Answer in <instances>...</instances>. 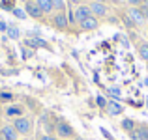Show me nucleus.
I'll list each match as a JSON object with an SVG mask.
<instances>
[{
	"instance_id": "obj_25",
	"label": "nucleus",
	"mask_w": 148,
	"mask_h": 140,
	"mask_svg": "<svg viewBox=\"0 0 148 140\" xmlns=\"http://www.w3.org/2000/svg\"><path fill=\"white\" fill-rule=\"evenodd\" d=\"M127 4H130L131 7H141L145 2H143V0H127Z\"/></svg>"
},
{
	"instance_id": "obj_33",
	"label": "nucleus",
	"mask_w": 148,
	"mask_h": 140,
	"mask_svg": "<svg viewBox=\"0 0 148 140\" xmlns=\"http://www.w3.org/2000/svg\"><path fill=\"white\" fill-rule=\"evenodd\" d=\"M19 140H21V138H19Z\"/></svg>"
},
{
	"instance_id": "obj_23",
	"label": "nucleus",
	"mask_w": 148,
	"mask_h": 140,
	"mask_svg": "<svg viewBox=\"0 0 148 140\" xmlns=\"http://www.w3.org/2000/svg\"><path fill=\"white\" fill-rule=\"evenodd\" d=\"M109 95H111V97H116V99H118V97H120V88H109Z\"/></svg>"
},
{
	"instance_id": "obj_5",
	"label": "nucleus",
	"mask_w": 148,
	"mask_h": 140,
	"mask_svg": "<svg viewBox=\"0 0 148 140\" xmlns=\"http://www.w3.org/2000/svg\"><path fill=\"white\" fill-rule=\"evenodd\" d=\"M51 24H53L56 30H68L69 22H68V15H66V11H56V13L51 17Z\"/></svg>"
},
{
	"instance_id": "obj_1",
	"label": "nucleus",
	"mask_w": 148,
	"mask_h": 140,
	"mask_svg": "<svg viewBox=\"0 0 148 140\" xmlns=\"http://www.w3.org/2000/svg\"><path fill=\"white\" fill-rule=\"evenodd\" d=\"M54 135H56L58 140H75V129L71 127V123H68L66 120L58 118L56 120V125H54Z\"/></svg>"
},
{
	"instance_id": "obj_9",
	"label": "nucleus",
	"mask_w": 148,
	"mask_h": 140,
	"mask_svg": "<svg viewBox=\"0 0 148 140\" xmlns=\"http://www.w3.org/2000/svg\"><path fill=\"white\" fill-rule=\"evenodd\" d=\"M0 140H19V135L11 123H6L0 127Z\"/></svg>"
},
{
	"instance_id": "obj_2",
	"label": "nucleus",
	"mask_w": 148,
	"mask_h": 140,
	"mask_svg": "<svg viewBox=\"0 0 148 140\" xmlns=\"http://www.w3.org/2000/svg\"><path fill=\"white\" fill-rule=\"evenodd\" d=\"M13 129L17 131L19 137H30L34 131V120L30 118V116H21V118L13 120Z\"/></svg>"
},
{
	"instance_id": "obj_16",
	"label": "nucleus",
	"mask_w": 148,
	"mask_h": 140,
	"mask_svg": "<svg viewBox=\"0 0 148 140\" xmlns=\"http://www.w3.org/2000/svg\"><path fill=\"white\" fill-rule=\"evenodd\" d=\"M120 127H122V131H126V133L130 135L131 131L137 127V122H135V120H131V118H124L122 123H120Z\"/></svg>"
},
{
	"instance_id": "obj_31",
	"label": "nucleus",
	"mask_w": 148,
	"mask_h": 140,
	"mask_svg": "<svg viewBox=\"0 0 148 140\" xmlns=\"http://www.w3.org/2000/svg\"><path fill=\"white\" fill-rule=\"evenodd\" d=\"M21 2H28V0H21Z\"/></svg>"
},
{
	"instance_id": "obj_21",
	"label": "nucleus",
	"mask_w": 148,
	"mask_h": 140,
	"mask_svg": "<svg viewBox=\"0 0 148 140\" xmlns=\"http://www.w3.org/2000/svg\"><path fill=\"white\" fill-rule=\"evenodd\" d=\"M96 103H98V107H99V108H105V107H107V103H109V101L105 99L103 95H98V97H96Z\"/></svg>"
},
{
	"instance_id": "obj_11",
	"label": "nucleus",
	"mask_w": 148,
	"mask_h": 140,
	"mask_svg": "<svg viewBox=\"0 0 148 140\" xmlns=\"http://www.w3.org/2000/svg\"><path fill=\"white\" fill-rule=\"evenodd\" d=\"M99 26V19L94 17V15H90L88 19H84L83 22H79V28L83 30V32H92V30H98Z\"/></svg>"
},
{
	"instance_id": "obj_4",
	"label": "nucleus",
	"mask_w": 148,
	"mask_h": 140,
	"mask_svg": "<svg viewBox=\"0 0 148 140\" xmlns=\"http://www.w3.org/2000/svg\"><path fill=\"white\" fill-rule=\"evenodd\" d=\"M4 116L10 120H17L21 118V116H25V107L19 103H11V105H6V108H4Z\"/></svg>"
},
{
	"instance_id": "obj_19",
	"label": "nucleus",
	"mask_w": 148,
	"mask_h": 140,
	"mask_svg": "<svg viewBox=\"0 0 148 140\" xmlns=\"http://www.w3.org/2000/svg\"><path fill=\"white\" fill-rule=\"evenodd\" d=\"M54 11H66V2L64 0H53Z\"/></svg>"
},
{
	"instance_id": "obj_12",
	"label": "nucleus",
	"mask_w": 148,
	"mask_h": 140,
	"mask_svg": "<svg viewBox=\"0 0 148 140\" xmlns=\"http://www.w3.org/2000/svg\"><path fill=\"white\" fill-rule=\"evenodd\" d=\"M105 112H107L109 116H120L124 112V107L118 103V101H114V99H111L107 103V107H105Z\"/></svg>"
},
{
	"instance_id": "obj_7",
	"label": "nucleus",
	"mask_w": 148,
	"mask_h": 140,
	"mask_svg": "<svg viewBox=\"0 0 148 140\" xmlns=\"http://www.w3.org/2000/svg\"><path fill=\"white\" fill-rule=\"evenodd\" d=\"M127 17H130L137 26H145L146 24V19H145V15H143L141 7H131L130 6V10H127Z\"/></svg>"
},
{
	"instance_id": "obj_17",
	"label": "nucleus",
	"mask_w": 148,
	"mask_h": 140,
	"mask_svg": "<svg viewBox=\"0 0 148 140\" xmlns=\"http://www.w3.org/2000/svg\"><path fill=\"white\" fill-rule=\"evenodd\" d=\"M13 101H15V95L11 92H8V90L0 92V103H2V105H11Z\"/></svg>"
},
{
	"instance_id": "obj_26",
	"label": "nucleus",
	"mask_w": 148,
	"mask_h": 140,
	"mask_svg": "<svg viewBox=\"0 0 148 140\" xmlns=\"http://www.w3.org/2000/svg\"><path fill=\"white\" fill-rule=\"evenodd\" d=\"M101 135H103V137H105V138H107V140H114V138H112V135H111V133H109V131H107V129H101Z\"/></svg>"
},
{
	"instance_id": "obj_29",
	"label": "nucleus",
	"mask_w": 148,
	"mask_h": 140,
	"mask_svg": "<svg viewBox=\"0 0 148 140\" xmlns=\"http://www.w3.org/2000/svg\"><path fill=\"white\" fill-rule=\"evenodd\" d=\"M4 116V107H2V103H0V118Z\"/></svg>"
},
{
	"instance_id": "obj_10",
	"label": "nucleus",
	"mask_w": 148,
	"mask_h": 140,
	"mask_svg": "<svg viewBox=\"0 0 148 140\" xmlns=\"http://www.w3.org/2000/svg\"><path fill=\"white\" fill-rule=\"evenodd\" d=\"M73 13H75V21H77V24H79L84 19L90 17L92 11H90V7H88V4H81V6H77L75 10H73Z\"/></svg>"
},
{
	"instance_id": "obj_30",
	"label": "nucleus",
	"mask_w": 148,
	"mask_h": 140,
	"mask_svg": "<svg viewBox=\"0 0 148 140\" xmlns=\"http://www.w3.org/2000/svg\"><path fill=\"white\" fill-rule=\"evenodd\" d=\"M143 2H145V6H148V0H143Z\"/></svg>"
},
{
	"instance_id": "obj_15",
	"label": "nucleus",
	"mask_w": 148,
	"mask_h": 140,
	"mask_svg": "<svg viewBox=\"0 0 148 140\" xmlns=\"http://www.w3.org/2000/svg\"><path fill=\"white\" fill-rule=\"evenodd\" d=\"M26 47H30V49H38V47H43V49H49V45L45 43L43 39H40V37H28V39L25 41Z\"/></svg>"
},
{
	"instance_id": "obj_13",
	"label": "nucleus",
	"mask_w": 148,
	"mask_h": 140,
	"mask_svg": "<svg viewBox=\"0 0 148 140\" xmlns=\"http://www.w3.org/2000/svg\"><path fill=\"white\" fill-rule=\"evenodd\" d=\"M137 54L143 62L148 64V41H137Z\"/></svg>"
},
{
	"instance_id": "obj_28",
	"label": "nucleus",
	"mask_w": 148,
	"mask_h": 140,
	"mask_svg": "<svg viewBox=\"0 0 148 140\" xmlns=\"http://www.w3.org/2000/svg\"><path fill=\"white\" fill-rule=\"evenodd\" d=\"M90 2H101V4H107L109 0H90Z\"/></svg>"
},
{
	"instance_id": "obj_32",
	"label": "nucleus",
	"mask_w": 148,
	"mask_h": 140,
	"mask_svg": "<svg viewBox=\"0 0 148 140\" xmlns=\"http://www.w3.org/2000/svg\"><path fill=\"white\" fill-rule=\"evenodd\" d=\"M146 67H148V64H146Z\"/></svg>"
},
{
	"instance_id": "obj_20",
	"label": "nucleus",
	"mask_w": 148,
	"mask_h": 140,
	"mask_svg": "<svg viewBox=\"0 0 148 140\" xmlns=\"http://www.w3.org/2000/svg\"><path fill=\"white\" fill-rule=\"evenodd\" d=\"M122 21H124V24H126L127 28H137V24H135V22L131 21L130 17H127V13H124V15H122Z\"/></svg>"
},
{
	"instance_id": "obj_8",
	"label": "nucleus",
	"mask_w": 148,
	"mask_h": 140,
	"mask_svg": "<svg viewBox=\"0 0 148 140\" xmlns=\"http://www.w3.org/2000/svg\"><path fill=\"white\" fill-rule=\"evenodd\" d=\"M131 140H148V125L146 123H137L133 131L130 133Z\"/></svg>"
},
{
	"instance_id": "obj_27",
	"label": "nucleus",
	"mask_w": 148,
	"mask_h": 140,
	"mask_svg": "<svg viewBox=\"0 0 148 140\" xmlns=\"http://www.w3.org/2000/svg\"><path fill=\"white\" fill-rule=\"evenodd\" d=\"M141 11H143V15H145L146 22H148V6H145V4H143V6H141Z\"/></svg>"
},
{
	"instance_id": "obj_14",
	"label": "nucleus",
	"mask_w": 148,
	"mask_h": 140,
	"mask_svg": "<svg viewBox=\"0 0 148 140\" xmlns=\"http://www.w3.org/2000/svg\"><path fill=\"white\" fill-rule=\"evenodd\" d=\"M40 10L43 11V15H51L54 11V6H53V0H36Z\"/></svg>"
},
{
	"instance_id": "obj_6",
	"label": "nucleus",
	"mask_w": 148,
	"mask_h": 140,
	"mask_svg": "<svg viewBox=\"0 0 148 140\" xmlns=\"http://www.w3.org/2000/svg\"><path fill=\"white\" fill-rule=\"evenodd\" d=\"M88 7H90L92 15H94V17H98V19H105V17L109 15V7H107V4H101V2H90V4H88Z\"/></svg>"
},
{
	"instance_id": "obj_22",
	"label": "nucleus",
	"mask_w": 148,
	"mask_h": 140,
	"mask_svg": "<svg viewBox=\"0 0 148 140\" xmlns=\"http://www.w3.org/2000/svg\"><path fill=\"white\" fill-rule=\"evenodd\" d=\"M8 32H10V37H11V39H17V37H19V30L15 28V26H10V30H8Z\"/></svg>"
},
{
	"instance_id": "obj_18",
	"label": "nucleus",
	"mask_w": 148,
	"mask_h": 140,
	"mask_svg": "<svg viewBox=\"0 0 148 140\" xmlns=\"http://www.w3.org/2000/svg\"><path fill=\"white\" fill-rule=\"evenodd\" d=\"M11 13H13L17 19H26V17H28V15H26V11L21 10V7H13V10H11Z\"/></svg>"
},
{
	"instance_id": "obj_24",
	"label": "nucleus",
	"mask_w": 148,
	"mask_h": 140,
	"mask_svg": "<svg viewBox=\"0 0 148 140\" xmlns=\"http://www.w3.org/2000/svg\"><path fill=\"white\" fill-rule=\"evenodd\" d=\"M38 140H58L56 138V135H40V137H38Z\"/></svg>"
},
{
	"instance_id": "obj_3",
	"label": "nucleus",
	"mask_w": 148,
	"mask_h": 140,
	"mask_svg": "<svg viewBox=\"0 0 148 140\" xmlns=\"http://www.w3.org/2000/svg\"><path fill=\"white\" fill-rule=\"evenodd\" d=\"M25 11H26V15H28L30 19H36V21H41V19L45 17L36 0H28V2H25Z\"/></svg>"
}]
</instances>
